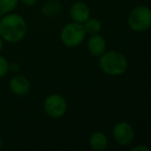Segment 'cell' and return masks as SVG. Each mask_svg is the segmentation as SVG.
I'll return each mask as SVG.
<instances>
[{
    "label": "cell",
    "instance_id": "14",
    "mask_svg": "<svg viewBox=\"0 0 151 151\" xmlns=\"http://www.w3.org/2000/svg\"><path fill=\"white\" fill-rule=\"evenodd\" d=\"M8 71H9V63H8L7 59L0 54V78L5 77L7 75Z\"/></svg>",
    "mask_w": 151,
    "mask_h": 151
},
{
    "label": "cell",
    "instance_id": "13",
    "mask_svg": "<svg viewBox=\"0 0 151 151\" xmlns=\"http://www.w3.org/2000/svg\"><path fill=\"white\" fill-rule=\"evenodd\" d=\"M19 0H0V16L12 12L19 4Z\"/></svg>",
    "mask_w": 151,
    "mask_h": 151
},
{
    "label": "cell",
    "instance_id": "16",
    "mask_svg": "<svg viewBox=\"0 0 151 151\" xmlns=\"http://www.w3.org/2000/svg\"><path fill=\"white\" fill-rule=\"evenodd\" d=\"M133 150L134 151H149L150 149L148 147H146V146H144V145H139V146H136V147H134L133 148Z\"/></svg>",
    "mask_w": 151,
    "mask_h": 151
},
{
    "label": "cell",
    "instance_id": "2",
    "mask_svg": "<svg viewBox=\"0 0 151 151\" xmlns=\"http://www.w3.org/2000/svg\"><path fill=\"white\" fill-rule=\"evenodd\" d=\"M99 66L109 76H120L127 71V60L124 55L117 51H109L100 56Z\"/></svg>",
    "mask_w": 151,
    "mask_h": 151
},
{
    "label": "cell",
    "instance_id": "18",
    "mask_svg": "<svg viewBox=\"0 0 151 151\" xmlns=\"http://www.w3.org/2000/svg\"><path fill=\"white\" fill-rule=\"evenodd\" d=\"M1 146H2V139L0 138V148H1Z\"/></svg>",
    "mask_w": 151,
    "mask_h": 151
},
{
    "label": "cell",
    "instance_id": "6",
    "mask_svg": "<svg viewBox=\"0 0 151 151\" xmlns=\"http://www.w3.org/2000/svg\"><path fill=\"white\" fill-rule=\"evenodd\" d=\"M112 136L116 143H118L121 146H127L133 142L135 133L132 125L124 121L118 122L114 125L112 129Z\"/></svg>",
    "mask_w": 151,
    "mask_h": 151
},
{
    "label": "cell",
    "instance_id": "11",
    "mask_svg": "<svg viewBox=\"0 0 151 151\" xmlns=\"http://www.w3.org/2000/svg\"><path fill=\"white\" fill-rule=\"evenodd\" d=\"M90 145L95 151H104L108 146V139L102 131H95L91 136Z\"/></svg>",
    "mask_w": 151,
    "mask_h": 151
},
{
    "label": "cell",
    "instance_id": "1",
    "mask_svg": "<svg viewBox=\"0 0 151 151\" xmlns=\"http://www.w3.org/2000/svg\"><path fill=\"white\" fill-rule=\"evenodd\" d=\"M28 24L23 16L16 12H9L2 16L0 20V36L9 44L21 42L26 36Z\"/></svg>",
    "mask_w": 151,
    "mask_h": 151
},
{
    "label": "cell",
    "instance_id": "4",
    "mask_svg": "<svg viewBox=\"0 0 151 151\" xmlns=\"http://www.w3.org/2000/svg\"><path fill=\"white\" fill-rule=\"evenodd\" d=\"M127 23L136 32H143L151 27V9L145 5L135 7L129 15Z\"/></svg>",
    "mask_w": 151,
    "mask_h": 151
},
{
    "label": "cell",
    "instance_id": "10",
    "mask_svg": "<svg viewBox=\"0 0 151 151\" xmlns=\"http://www.w3.org/2000/svg\"><path fill=\"white\" fill-rule=\"evenodd\" d=\"M63 10V5L59 0H48L42 5L41 14L45 18L52 19L59 16Z\"/></svg>",
    "mask_w": 151,
    "mask_h": 151
},
{
    "label": "cell",
    "instance_id": "5",
    "mask_svg": "<svg viewBox=\"0 0 151 151\" xmlns=\"http://www.w3.org/2000/svg\"><path fill=\"white\" fill-rule=\"evenodd\" d=\"M44 112L50 118L58 119L63 117L68 110V104L66 98L58 93H52L45 97L43 101Z\"/></svg>",
    "mask_w": 151,
    "mask_h": 151
},
{
    "label": "cell",
    "instance_id": "12",
    "mask_svg": "<svg viewBox=\"0 0 151 151\" xmlns=\"http://www.w3.org/2000/svg\"><path fill=\"white\" fill-rule=\"evenodd\" d=\"M82 25H83V28H84V30H86V34H90V35L97 34V33H99L102 29L101 22H100L98 19L91 18V17Z\"/></svg>",
    "mask_w": 151,
    "mask_h": 151
},
{
    "label": "cell",
    "instance_id": "8",
    "mask_svg": "<svg viewBox=\"0 0 151 151\" xmlns=\"http://www.w3.org/2000/svg\"><path fill=\"white\" fill-rule=\"evenodd\" d=\"M70 16L74 22L83 24L91 17V9L84 2L76 1L70 7Z\"/></svg>",
    "mask_w": 151,
    "mask_h": 151
},
{
    "label": "cell",
    "instance_id": "9",
    "mask_svg": "<svg viewBox=\"0 0 151 151\" xmlns=\"http://www.w3.org/2000/svg\"><path fill=\"white\" fill-rule=\"evenodd\" d=\"M88 50L91 55L95 57H100L105 53L106 40L101 35L93 34L88 39Z\"/></svg>",
    "mask_w": 151,
    "mask_h": 151
},
{
    "label": "cell",
    "instance_id": "7",
    "mask_svg": "<svg viewBox=\"0 0 151 151\" xmlns=\"http://www.w3.org/2000/svg\"><path fill=\"white\" fill-rule=\"evenodd\" d=\"M8 87L12 93H14L17 96H25L31 90L30 81L22 75L12 77L8 83Z\"/></svg>",
    "mask_w": 151,
    "mask_h": 151
},
{
    "label": "cell",
    "instance_id": "17",
    "mask_svg": "<svg viewBox=\"0 0 151 151\" xmlns=\"http://www.w3.org/2000/svg\"><path fill=\"white\" fill-rule=\"evenodd\" d=\"M4 42H4V40L2 39V37L0 36V53H1V51H2V50H3V47H4Z\"/></svg>",
    "mask_w": 151,
    "mask_h": 151
},
{
    "label": "cell",
    "instance_id": "15",
    "mask_svg": "<svg viewBox=\"0 0 151 151\" xmlns=\"http://www.w3.org/2000/svg\"><path fill=\"white\" fill-rule=\"evenodd\" d=\"M19 1L22 2V3L26 6H33L37 3L38 0H19Z\"/></svg>",
    "mask_w": 151,
    "mask_h": 151
},
{
    "label": "cell",
    "instance_id": "3",
    "mask_svg": "<svg viewBox=\"0 0 151 151\" xmlns=\"http://www.w3.org/2000/svg\"><path fill=\"white\" fill-rule=\"evenodd\" d=\"M86 30L81 23L71 22L66 24L61 30V40L66 47L75 48L78 47L86 38Z\"/></svg>",
    "mask_w": 151,
    "mask_h": 151
}]
</instances>
